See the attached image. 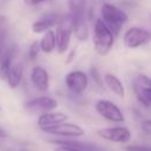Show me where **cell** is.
<instances>
[{"instance_id": "cell-1", "label": "cell", "mask_w": 151, "mask_h": 151, "mask_svg": "<svg viewBox=\"0 0 151 151\" xmlns=\"http://www.w3.org/2000/svg\"><path fill=\"white\" fill-rule=\"evenodd\" d=\"M100 14H101V21L107 26V28L112 32L114 37L119 33L122 26L127 21V14L123 9L109 2L101 5Z\"/></svg>"}, {"instance_id": "cell-2", "label": "cell", "mask_w": 151, "mask_h": 151, "mask_svg": "<svg viewBox=\"0 0 151 151\" xmlns=\"http://www.w3.org/2000/svg\"><path fill=\"white\" fill-rule=\"evenodd\" d=\"M114 42V35L107 28V26L101 21V19H97L93 28V46L94 51L100 55H106Z\"/></svg>"}, {"instance_id": "cell-3", "label": "cell", "mask_w": 151, "mask_h": 151, "mask_svg": "<svg viewBox=\"0 0 151 151\" xmlns=\"http://www.w3.org/2000/svg\"><path fill=\"white\" fill-rule=\"evenodd\" d=\"M72 33H73V17L71 13H67L61 18H59L57 24V29L54 32L55 48L59 54L66 52L71 41Z\"/></svg>"}, {"instance_id": "cell-4", "label": "cell", "mask_w": 151, "mask_h": 151, "mask_svg": "<svg viewBox=\"0 0 151 151\" xmlns=\"http://www.w3.org/2000/svg\"><path fill=\"white\" fill-rule=\"evenodd\" d=\"M94 109L97 113L103 117L104 119L112 122V123H123L124 122V114L122 110L112 101L106 99H99L94 104Z\"/></svg>"}, {"instance_id": "cell-5", "label": "cell", "mask_w": 151, "mask_h": 151, "mask_svg": "<svg viewBox=\"0 0 151 151\" xmlns=\"http://www.w3.org/2000/svg\"><path fill=\"white\" fill-rule=\"evenodd\" d=\"M133 91L138 101L146 109L151 104V83L147 76L137 74L133 79Z\"/></svg>"}, {"instance_id": "cell-6", "label": "cell", "mask_w": 151, "mask_h": 151, "mask_svg": "<svg viewBox=\"0 0 151 151\" xmlns=\"http://www.w3.org/2000/svg\"><path fill=\"white\" fill-rule=\"evenodd\" d=\"M42 131L48 134H53L63 138H70V139H77L78 137H81L85 133V130L80 125L74 123H66V122L52 127L42 129Z\"/></svg>"}, {"instance_id": "cell-7", "label": "cell", "mask_w": 151, "mask_h": 151, "mask_svg": "<svg viewBox=\"0 0 151 151\" xmlns=\"http://www.w3.org/2000/svg\"><path fill=\"white\" fill-rule=\"evenodd\" d=\"M24 107L26 111L35 113V112H41V113H46V112H51L54 109L58 107V101L48 96H40V97H35L32 98L27 101H25Z\"/></svg>"}, {"instance_id": "cell-8", "label": "cell", "mask_w": 151, "mask_h": 151, "mask_svg": "<svg viewBox=\"0 0 151 151\" xmlns=\"http://www.w3.org/2000/svg\"><path fill=\"white\" fill-rule=\"evenodd\" d=\"M124 45L127 48H137L150 40V32L143 27H130L124 34Z\"/></svg>"}, {"instance_id": "cell-9", "label": "cell", "mask_w": 151, "mask_h": 151, "mask_svg": "<svg viewBox=\"0 0 151 151\" xmlns=\"http://www.w3.org/2000/svg\"><path fill=\"white\" fill-rule=\"evenodd\" d=\"M97 134L112 143H127L131 139V131L125 126H113V127H103L97 131Z\"/></svg>"}, {"instance_id": "cell-10", "label": "cell", "mask_w": 151, "mask_h": 151, "mask_svg": "<svg viewBox=\"0 0 151 151\" xmlns=\"http://www.w3.org/2000/svg\"><path fill=\"white\" fill-rule=\"evenodd\" d=\"M65 85L71 92L76 94H80L87 88L88 85L87 74L79 70L71 71L65 76Z\"/></svg>"}, {"instance_id": "cell-11", "label": "cell", "mask_w": 151, "mask_h": 151, "mask_svg": "<svg viewBox=\"0 0 151 151\" xmlns=\"http://www.w3.org/2000/svg\"><path fill=\"white\" fill-rule=\"evenodd\" d=\"M31 81L33 84V86L41 92H45L48 90L50 86V77L47 71L42 67V66H34L31 71L29 74Z\"/></svg>"}, {"instance_id": "cell-12", "label": "cell", "mask_w": 151, "mask_h": 151, "mask_svg": "<svg viewBox=\"0 0 151 151\" xmlns=\"http://www.w3.org/2000/svg\"><path fill=\"white\" fill-rule=\"evenodd\" d=\"M67 118H68L67 114H65L63 112H53V111H51V112L41 113L38 117L37 124L40 127V130H42V129L52 127V126H55L58 124L65 123L67 120Z\"/></svg>"}, {"instance_id": "cell-13", "label": "cell", "mask_w": 151, "mask_h": 151, "mask_svg": "<svg viewBox=\"0 0 151 151\" xmlns=\"http://www.w3.org/2000/svg\"><path fill=\"white\" fill-rule=\"evenodd\" d=\"M58 20H59V15L57 13H53V12L46 13L32 24V31L34 33L50 31V28H52L58 24Z\"/></svg>"}, {"instance_id": "cell-14", "label": "cell", "mask_w": 151, "mask_h": 151, "mask_svg": "<svg viewBox=\"0 0 151 151\" xmlns=\"http://www.w3.org/2000/svg\"><path fill=\"white\" fill-rule=\"evenodd\" d=\"M103 80L106 85V87L112 92L114 93L116 96H118L119 98H124L125 97V88H124V85L123 83L120 81V79L112 74V73H105L104 77H103Z\"/></svg>"}, {"instance_id": "cell-15", "label": "cell", "mask_w": 151, "mask_h": 151, "mask_svg": "<svg viewBox=\"0 0 151 151\" xmlns=\"http://www.w3.org/2000/svg\"><path fill=\"white\" fill-rule=\"evenodd\" d=\"M15 53H17V46L11 45L9 47L6 48V51L1 55V58H0V77H1V79H6L8 70L13 64Z\"/></svg>"}, {"instance_id": "cell-16", "label": "cell", "mask_w": 151, "mask_h": 151, "mask_svg": "<svg viewBox=\"0 0 151 151\" xmlns=\"http://www.w3.org/2000/svg\"><path fill=\"white\" fill-rule=\"evenodd\" d=\"M22 74H24V67L21 63H13L12 66L8 70V73L6 76V81L8 84L9 87L12 88H17L22 79Z\"/></svg>"}, {"instance_id": "cell-17", "label": "cell", "mask_w": 151, "mask_h": 151, "mask_svg": "<svg viewBox=\"0 0 151 151\" xmlns=\"http://www.w3.org/2000/svg\"><path fill=\"white\" fill-rule=\"evenodd\" d=\"M73 33L80 41H85L88 37V28L85 21V15L73 18Z\"/></svg>"}, {"instance_id": "cell-18", "label": "cell", "mask_w": 151, "mask_h": 151, "mask_svg": "<svg viewBox=\"0 0 151 151\" xmlns=\"http://www.w3.org/2000/svg\"><path fill=\"white\" fill-rule=\"evenodd\" d=\"M50 142L57 146H67V147H73L78 150H84V151H91L92 149V145L84 143V142H79L77 139L64 138V139H51Z\"/></svg>"}, {"instance_id": "cell-19", "label": "cell", "mask_w": 151, "mask_h": 151, "mask_svg": "<svg viewBox=\"0 0 151 151\" xmlns=\"http://www.w3.org/2000/svg\"><path fill=\"white\" fill-rule=\"evenodd\" d=\"M39 48L45 53H51L55 48V37L53 31H46L39 41Z\"/></svg>"}, {"instance_id": "cell-20", "label": "cell", "mask_w": 151, "mask_h": 151, "mask_svg": "<svg viewBox=\"0 0 151 151\" xmlns=\"http://www.w3.org/2000/svg\"><path fill=\"white\" fill-rule=\"evenodd\" d=\"M67 2H68L70 13L72 14L73 18L85 15L86 0H67Z\"/></svg>"}, {"instance_id": "cell-21", "label": "cell", "mask_w": 151, "mask_h": 151, "mask_svg": "<svg viewBox=\"0 0 151 151\" xmlns=\"http://www.w3.org/2000/svg\"><path fill=\"white\" fill-rule=\"evenodd\" d=\"M7 33H8V25L4 17H0V58L6 51L7 44Z\"/></svg>"}, {"instance_id": "cell-22", "label": "cell", "mask_w": 151, "mask_h": 151, "mask_svg": "<svg viewBox=\"0 0 151 151\" xmlns=\"http://www.w3.org/2000/svg\"><path fill=\"white\" fill-rule=\"evenodd\" d=\"M39 51H40V48H39V42H38V41H33V42L31 44L29 48H28V58H29L31 60L37 59V57H38V54H39Z\"/></svg>"}, {"instance_id": "cell-23", "label": "cell", "mask_w": 151, "mask_h": 151, "mask_svg": "<svg viewBox=\"0 0 151 151\" xmlns=\"http://www.w3.org/2000/svg\"><path fill=\"white\" fill-rule=\"evenodd\" d=\"M126 151H150V147L145 145H129L126 146Z\"/></svg>"}, {"instance_id": "cell-24", "label": "cell", "mask_w": 151, "mask_h": 151, "mask_svg": "<svg viewBox=\"0 0 151 151\" xmlns=\"http://www.w3.org/2000/svg\"><path fill=\"white\" fill-rule=\"evenodd\" d=\"M91 74H92V78H93V80L97 83V84H101V77L99 76V73H98V70L96 68V67H91Z\"/></svg>"}, {"instance_id": "cell-25", "label": "cell", "mask_w": 151, "mask_h": 151, "mask_svg": "<svg viewBox=\"0 0 151 151\" xmlns=\"http://www.w3.org/2000/svg\"><path fill=\"white\" fill-rule=\"evenodd\" d=\"M140 126H142V131L144 133H146V134L150 133V130H151V122H150V119H146V120L142 122Z\"/></svg>"}, {"instance_id": "cell-26", "label": "cell", "mask_w": 151, "mask_h": 151, "mask_svg": "<svg viewBox=\"0 0 151 151\" xmlns=\"http://www.w3.org/2000/svg\"><path fill=\"white\" fill-rule=\"evenodd\" d=\"M54 151H84V150H78V149L67 147V146H58V147H55Z\"/></svg>"}, {"instance_id": "cell-27", "label": "cell", "mask_w": 151, "mask_h": 151, "mask_svg": "<svg viewBox=\"0 0 151 151\" xmlns=\"http://www.w3.org/2000/svg\"><path fill=\"white\" fill-rule=\"evenodd\" d=\"M44 1H46V0H24V2L28 6H35V5H39Z\"/></svg>"}, {"instance_id": "cell-28", "label": "cell", "mask_w": 151, "mask_h": 151, "mask_svg": "<svg viewBox=\"0 0 151 151\" xmlns=\"http://www.w3.org/2000/svg\"><path fill=\"white\" fill-rule=\"evenodd\" d=\"M7 137V132L4 130V127L0 126V138H6Z\"/></svg>"}, {"instance_id": "cell-29", "label": "cell", "mask_w": 151, "mask_h": 151, "mask_svg": "<svg viewBox=\"0 0 151 151\" xmlns=\"http://www.w3.org/2000/svg\"><path fill=\"white\" fill-rule=\"evenodd\" d=\"M18 151H28V150H27V149H25V147H22V149H19Z\"/></svg>"}, {"instance_id": "cell-30", "label": "cell", "mask_w": 151, "mask_h": 151, "mask_svg": "<svg viewBox=\"0 0 151 151\" xmlns=\"http://www.w3.org/2000/svg\"><path fill=\"white\" fill-rule=\"evenodd\" d=\"M0 110H1V107H0Z\"/></svg>"}]
</instances>
